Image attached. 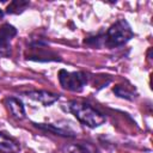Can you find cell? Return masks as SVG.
Returning <instances> with one entry per match:
<instances>
[{"label":"cell","mask_w":153,"mask_h":153,"mask_svg":"<svg viewBox=\"0 0 153 153\" xmlns=\"http://www.w3.org/2000/svg\"><path fill=\"white\" fill-rule=\"evenodd\" d=\"M67 111H69L81 124L88 127V128H97L102 126L106 117L103 112H100L98 109L93 108L88 103L84 102H76L72 100L67 104Z\"/></svg>","instance_id":"obj_1"},{"label":"cell","mask_w":153,"mask_h":153,"mask_svg":"<svg viewBox=\"0 0 153 153\" xmlns=\"http://www.w3.org/2000/svg\"><path fill=\"white\" fill-rule=\"evenodd\" d=\"M134 37V32L126 19H118L106 31H103V47L118 48L127 44Z\"/></svg>","instance_id":"obj_2"},{"label":"cell","mask_w":153,"mask_h":153,"mask_svg":"<svg viewBox=\"0 0 153 153\" xmlns=\"http://www.w3.org/2000/svg\"><path fill=\"white\" fill-rule=\"evenodd\" d=\"M60 85L72 92H81L88 82V75L85 72H67L66 69L59 71Z\"/></svg>","instance_id":"obj_3"},{"label":"cell","mask_w":153,"mask_h":153,"mask_svg":"<svg viewBox=\"0 0 153 153\" xmlns=\"http://www.w3.org/2000/svg\"><path fill=\"white\" fill-rule=\"evenodd\" d=\"M48 47V42L43 38H33L30 41L27 49H30L32 53L26 55L27 60L38 61V62H49V61H61L60 56L51 51Z\"/></svg>","instance_id":"obj_4"},{"label":"cell","mask_w":153,"mask_h":153,"mask_svg":"<svg viewBox=\"0 0 153 153\" xmlns=\"http://www.w3.org/2000/svg\"><path fill=\"white\" fill-rule=\"evenodd\" d=\"M17 29L10 24L5 23L0 27V57L11 55V41L17 36Z\"/></svg>","instance_id":"obj_5"},{"label":"cell","mask_w":153,"mask_h":153,"mask_svg":"<svg viewBox=\"0 0 153 153\" xmlns=\"http://www.w3.org/2000/svg\"><path fill=\"white\" fill-rule=\"evenodd\" d=\"M24 94L35 100V102H38L41 104H43L44 106H49L51 104H54L56 100H59L60 96L56 94V93H51V92H48V91H44V90H33V91H26L24 92Z\"/></svg>","instance_id":"obj_6"},{"label":"cell","mask_w":153,"mask_h":153,"mask_svg":"<svg viewBox=\"0 0 153 153\" xmlns=\"http://www.w3.org/2000/svg\"><path fill=\"white\" fill-rule=\"evenodd\" d=\"M32 124L41 130L50 131L59 136H65V137H75L76 136V133L69 127H61V126L53 124V123H35V122Z\"/></svg>","instance_id":"obj_7"},{"label":"cell","mask_w":153,"mask_h":153,"mask_svg":"<svg viewBox=\"0 0 153 153\" xmlns=\"http://www.w3.org/2000/svg\"><path fill=\"white\" fill-rule=\"evenodd\" d=\"M5 103H6V106L7 109L10 110V112L12 114V116H14L18 120H23L26 117V112H25V106H24V103L20 98L18 97H7L5 99Z\"/></svg>","instance_id":"obj_8"},{"label":"cell","mask_w":153,"mask_h":153,"mask_svg":"<svg viewBox=\"0 0 153 153\" xmlns=\"http://www.w3.org/2000/svg\"><path fill=\"white\" fill-rule=\"evenodd\" d=\"M19 142L7 134L0 131V153H19Z\"/></svg>","instance_id":"obj_9"},{"label":"cell","mask_w":153,"mask_h":153,"mask_svg":"<svg viewBox=\"0 0 153 153\" xmlns=\"http://www.w3.org/2000/svg\"><path fill=\"white\" fill-rule=\"evenodd\" d=\"M30 6V1L26 0H13L8 4L7 8H6V13L7 14H19L22 12H24L27 7Z\"/></svg>","instance_id":"obj_10"},{"label":"cell","mask_w":153,"mask_h":153,"mask_svg":"<svg viewBox=\"0 0 153 153\" xmlns=\"http://www.w3.org/2000/svg\"><path fill=\"white\" fill-rule=\"evenodd\" d=\"M112 91L117 97L124 98L127 100H133L135 98V93L133 91H130L129 88H127V86H123V85H116L112 88Z\"/></svg>","instance_id":"obj_11"},{"label":"cell","mask_w":153,"mask_h":153,"mask_svg":"<svg viewBox=\"0 0 153 153\" xmlns=\"http://www.w3.org/2000/svg\"><path fill=\"white\" fill-rule=\"evenodd\" d=\"M67 153H93V151L87 143H75L67 148Z\"/></svg>","instance_id":"obj_12"},{"label":"cell","mask_w":153,"mask_h":153,"mask_svg":"<svg viewBox=\"0 0 153 153\" xmlns=\"http://www.w3.org/2000/svg\"><path fill=\"white\" fill-rule=\"evenodd\" d=\"M4 16H5V13L2 12V10H0V20H1L2 18H4Z\"/></svg>","instance_id":"obj_13"}]
</instances>
